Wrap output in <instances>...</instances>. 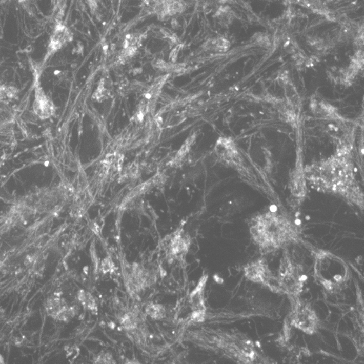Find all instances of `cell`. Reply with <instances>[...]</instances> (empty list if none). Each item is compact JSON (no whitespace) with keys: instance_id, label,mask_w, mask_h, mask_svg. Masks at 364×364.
Returning <instances> with one entry per match:
<instances>
[{"instance_id":"14","label":"cell","mask_w":364,"mask_h":364,"mask_svg":"<svg viewBox=\"0 0 364 364\" xmlns=\"http://www.w3.org/2000/svg\"><path fill=\"white\" fill-rule=\"evenodd\" d=\"M15 93L13 88L8 87H0V100L11 98L15 96Z\"/></svg>"},{"instance_id":"7","label":"cell","mask_w":364,"mask_h":364,"mask_svg":"<svg viewBox=\"0 0 364 364\" xmlns=\"http://www.w3.org/2000/svg\"><path fill=\"white\" fill-rule=\"evenodd\" d=\"M186 3L181 0H164V9L159 18L163 20L181 13L186 8Z\"/></svg>"},{"instance_id":"11","label":"cell","mask_w":364,"mask_h":364,"mask_svg":"<svg viewBox=\"0 0 364 364\" xmlns=\"http://www.w3.org/2000/svg\"><path fill=\"white\" fill-rule=\"evenodd\" d=\"M120 322L123 327L130 332L135 330L138 327V318L133 313H126L123 315Z\"/></svg>"},{"instance_id":"1","label":"cell","mask_w":364,"mask_h":364,"mask_svg":"<svg viewBox=\"0 0 364 364\" xmlns=\"http://www.w3.org/2000/svg\"><path fill=\"white\" fill-rule=\"evenodd\" d=\"M304 172L307 181L318 191L341 196L356 205L363 204L351 152L337 150L329 158L307 166Z\"/></svg>"},{"instance_id":"13","label":"cell","mask_w":364,"mask_h":364,"mask_svg":"<svg viewBox=\"0 0 364 364\" xmlns=\"http://www.w3.org/2000/svg\"><path fill=\"white\" fill-rule=\"evenodd\" d=\"M228 46V43L226 41L216 39L206 42L205 48L210 50H223Z\"/></svg>"},{"instance_id":"2","label":"cell","mask_w":364,"mask_h":364,"mask_svg":"<svg viewBox=\"0 0 364 364\" xmlns=\"http://www.w3.org/2000/svg\"><path fill=\"white\" fill-rule=\"evenodd\" d=\"M216 153L223 164L230 167H240L242 157L233 140L230 138H220L216 142Z\"/></svg>"},{"instance_id":"15","label":"cell","mask_w":364,"mask_h":364,"mask_svg":"<svg viewBox=\"0 0 364 364\" xmlns=\"http://www.w3.org/2000/svg\"><path fill=\"white\" fill-rule=\"evenodd\" d=\"M95 363H113L114 359L112 355L109 353H102L97 355Z\"/></svg>"},{"instance_id":"3","label":"cell","mask_w":364,"mask_h":364,"mask_svg":"<svg viewBox=\"0 0 364 364\" xmlns=\"http://www.w3.org/2000/svg\"><path fill=\"white\" fill-rule=\"evenodd\" d=\"M306 181L303 166L301 164H296L290 180L291 193L295 198H304L307 192Z\"/></svg>"},{"instance_id":"12","label":"cell","mask_w":364,"mask_h":364,"mask_svg":"<svg viewBox=\"0 0 364 364\" xmlns=\"http://www.w3.org/2000/svg\"><path fill=\"white\" fill-rule=\"evenodd\" d=\"M78 298H79V301L82 302V304L84 305V307H86L88 310H93V311L97 310L96 300H95L94 297L90 293L80 291H79V295H78Z\"/></svg>"},{"instance_id":"9","label":"cell","mask_w":364,"mask_h":364,"mask_svg":"<svg viewBox=\"0 0 364 364\" xmlns=\"http://www.w3.org/2000/svg\"><path fill=\"white\" fill-rule=\"evenodd\" d=\"M69 38H70V34L66 27L64 26L58 27L55 29L53 39L50 43V48L52 50V52L62 48L64 43L69 41Z\"/></svg>"},{"instance_id":"6","label":"cell","mask_w":364,"mask_h":364,"mask_svg":"<svg viewBox=\"0 0 364 364\" xmlns=\"http://www.w3.org/2000/svg\"><path fill=\"white\" fill-rule=\"evenodd\" d=\"M206 277H203L197 287L192 291L190 294V304L194 311H205V303H204V292L205 289Z\"/></svg>"},{"instance_id":"4","label":"cell","mask_w":364,"mask_h":364,"mask_svg":"<svg viewBox=\"0 0 364 364\" xmlns=\"http://www.w3.org/2000/svg\"><path fill=\"white\" fill-rule=\"evenodd\" d=\"M34 110V112L43 119L48 118L54 113L55 109L53 102L42 89L36 91Z\"/></svg>"},{"instance_id":"10","label":"cell","mask_w":364,"mask_h":364,"mask_svg":"<svg viewBox=\"0 0 364 364\" xmlns=\"http://www.w3.org/2000/svg\"><path fill=\"white\" fill-rule=\"evenodd\" d=\"M145 312L147 315L155 320H161L166 315V310L164 305L156 303H150L147 305Z\"/></svg>"},{"instance_id":"16","label":"cell","mask_w":364,"mask_h":364,"mask_svg":"<svg viewBox=\"0 0 364 364\" xmlns=\"http://www.w3.org/2000/svg\"><path fill=\"white\" fill-rule=\"evenodd\" d=\"M113 263L112 262L111 259L109 258L105 259L102 261V270L104 273H107L109 272L112 271V268H113Z\"/></svg>"},{"instance_id":"5","label":"cell","mask_w":364,"mask_h":364,"mask_svg":"<svg viewBox=\"0 0 364 364\" xmlns=\"http://www.w3.org/2000/svg\"><path fill=\"white\" fill-rule=\"evenodd\" d=\"M310 107L313 113L320 118L335 121L341 119L339 112L334 109L332 105H329L325 100L315 98L314 99H312Z\"/></svg>"},{"instance_id":"8","label":"cell","mask_w":364,"mask_h":364,"mask_svg":"<svg viewBox=\"0 0 364 364\" xmlns=\"http://www.w3.org/2000/svg\"><path fill=\"white\" fill-rule=\"evenodd\" d=\"M188 239L186 237H184L183 234L181 232L175 233L174 236L171 238L170 242V251L171 254L173 256L181 254L185 252L188 249Z\"/></svg>"},{"instance_id":"17","label":"cell","mask_w":364,"mask_h":364,"mask_svg":"<svg viewBox=\"0 0 364 364\" xmlns=\"http://www.w3.org/2000/svg\"><path fill=\"white\" fill-rule=\"evenodd\" d=\"M180 48H181V45H179V46H178L176 48H175L173 50V51L171 52V55H170V56H171V60H172L173 62H175L176 58H177V55L178 54V52H179Z\"/></svg>"}]
</instances>
